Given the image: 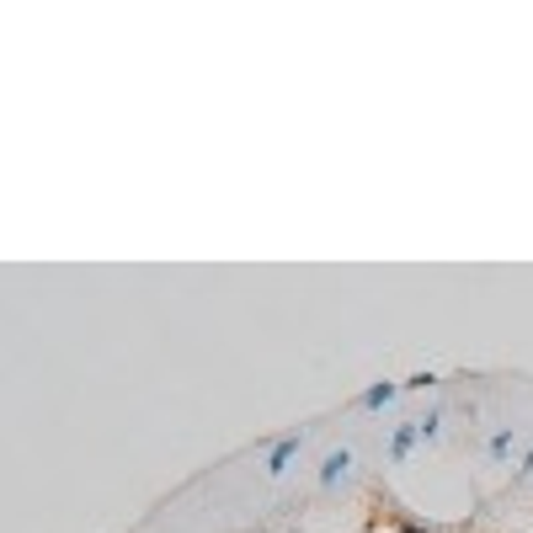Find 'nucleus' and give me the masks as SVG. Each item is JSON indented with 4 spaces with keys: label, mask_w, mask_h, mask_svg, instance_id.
<instances>
[{
    "label": "nucleus",
    "mask_w": 533,
    "mask_h": 533,
    "mask_svg": "<svg viewBox=\"0 0 533 533\" xmlns=\"http://www.w3.org/2000/svg\"><path fill=\"white\" fill-rule=\"evenodd\" d=\"M353 470V448H331L326 454V464H320V491H331V485H342Z\"/></svg>",
    "instance_id": "2"
},
{
    "label": "nucleus",
    "mask_w": 533,
    "mask_h": 533,
    "mask_svg": "<svg viewBox=\"0 0 533 533\" xmlns=\"http://www.w3.org/2000/svg\"><path fill=\"white\" fill-rule=\"evenodd\" d=\"M416 443H421V427H416V421H400V427H395V437H390V464H406Z\"/></svg>",
    "instance_id": "3"
},
{
    "label": "nucleus",
    "mask_w": 533,
    "mask_h": 533,
    "mask_svg": "<svg viewBox=\"0 0 533 533\" xmlns=\"http://www.w3.org/2000/svg\"><path fill=\"white\" fill-rule=\"evenodd\" d=\"M432 384H437V373H411L406 379V390H432Z\"/></svg>",
    "instance_id": "7"
},
{
    "label": "nucleus",
    "mask_w": 533,
    "mask_h": 533,
    "mask_svg": "<svg viewBox=\"0 0 533 533\" xmlns=\"http://www.w3.org/2000/svg\"><path fill=\"white\" fill-rule=\"evenodd\" d=\"M533 474V448H528V459H523V470H512V480H528Z\"/></svg>",
    "instance_id": "8"
},
{
    "label": "nucleus",
    "mask_w": 533,
    "mask_h": 533,
    "mask_svg": "<svg viewBox=\"0 0 533 533\" xmlns=\"http://www.w3.org/2000/svg\"><path fill=\"white\" fill-rule=\"evenodd\" d=\"M437 421H443V411H427V421H416V427H421V443L437 437Z\"/></svg>",
    "instance_id": "6"
},
{
    "label": "nucleus",
    "mask_w": 533,
    "mask_h": 533,
    "mask_svg": "<svg viewBox=\"0 0 533 533\" xmlns=\"http://www.w3.org/2000/svg\"><path fill=\"white\" fill-rule=\"evenodd\" d=\"M485 454H491V459L501 464V459L512 454V427H496V432H491V443H485Z\"/></svg>",
    "instance_id": "5"
},
{
    "label": "nucleus",
    "mask_w": 533,
    "mask_h": 533,
    "mask_svg": "<svg viewBox=\"0 0 533 533\" xmlns=\"http://www.w3.org/2000/svg\"><path fill=\"white\" fill-rule=\"evenodd\" d=\"M400 390H406V384H390V379H379V384H368V390L357 395V406H363V411H384V406H390Z\"/></svg>",
    "instance_id": "4"
},
{
    "label": "nucleus",
    "mask_w": 533,
    "mask_h": 533,
    "mask_svg": "<svg viewBox=\"0 0 533 533\" xmlns=\"http://www.w3.org/2000/svg\"><path fill=\"white\" fill-rule=\"evenodd\" d=\"M299 448H304V432H289V437H278L272 448H267V474L278 480V474H289V464L299 459Z\"/></svg>",
    "instance_id": "1"
}]
</instances>
